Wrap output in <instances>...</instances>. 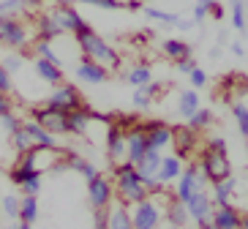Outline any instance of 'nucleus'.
Wrapping results in <instances>:
<instances>
[{"mask_svg":"<svg viewBox=\"0 0 248 229\" xmlns=\"http://www.w3.org/2000/svg\"><path fill=\"white\" fill-rule=\"evenodd\" d=\"M112 180H115V199L123 202V205H128V207L150 197L147 185L142 183L137 167H134L131 161L115 164V167H112Z\"/></svg>","mask_w":248,"mask_h":229,"instance_id":"1","label":"nucleus"},{"mask_svg":"<svg viewBox=\"0 0 248 229\" xmlns=\"http://www.w3.org/2000/svg\"><path fill=\"white\" fill-rule=\"evenodd\" d=\"M77 44H79L82 55H88V58L98 60V63H101V66H107L109 71L120 68V63H123V60H120V52H117L104 36H98L90 25H88V28H82L79 33H77Z\"/></svg>","mask_w":248,"mask_h":229,"instance_id":"2","label":"nucleus"},{"mask_svg":"<svg viewBox=\"0 0 248 229\" xmlns=\"http://www.w3.org/2000/svg\"><path fill=\"white\" fill-rule=\"evenodd\" d=\"M207 178H204V172H202V167H199V161L197 164H191V167H186L183 169V175L175 180V199H180V202H188L194 194H199V191H207Z\"/></svg>","mask_w":248,"mask_h":229,"instance_id":"3","label":"nucleus"},{"mask_svg":"<svg viewBox=\"0 0 248 229\" xmlns=\"http://www.w3.org/2000/svg\"><path fill=\"white\" fill-rule=\"evenodd\" d=\"M33 38H30V28L16 19V16L6 14L0 16V44L8 46V49H25Z\"/></svg>","mask_w":248,"mask_h":229,"instance_id":"4","label":"nucleus"},{"mask_svg":"<svg viewBox=\"0 0 248 229\" xmlns=\"http://www.w3.org/2000/svg\"><path fill=\"white\" fill-rule=\"evenodd\" d=\"M199 167H202L207 183H218V180L232 178V161H229L226 153H216V150L204 148L202 155H199Z\"/></svg>","mask_w":248,"mask_h":229,"instance_id":"5","label":"nucleus"},{"mask_svg":"<svg viewBox=\"0 0 248 229\" xmlns=\"http://www.w3.org/2000/svg\"><path fill=\"white\" fill-rule=\"evenodd\" d=\"M8 178H11V183H14L22 194H38V191H41V172H38L36 167L25 158V155L14 164V167H11Z\"/></svg>","mask_w":248,"mask_h":229,"instance_id":"6","label":"nucleus"},{"mask_svg":"<svg viewBox=\"0 0 248 229\" xmlns=\"http://www.w3.org/2000/svg\"><path fill=\"white\" fill-rule=\"evenodd\" d=\"M137 172L139 178H142V183L147 185V191L150 194H164V183H161L158 178V169H161V150H147L142 158H139L137 164Z\"/></svg>","mask_w":248,"mask_h":229,"instance_id":"7","label":"nucleus"},{"mask_svg":"<svg viewBox=\"0 0 248 229\" xmlns=\"http://www.w3.org/2000/svg\"><path fill=\"white\" fill-rule=\"evenodd\" d=\"M44 104L49 107V109L66 112V115H68V112H74V109H82V107H85V101H82V96H79V90L74 88V85H68V82L55 85Z\"/></svg>","mask_w":248,"mask_h":229,"instance_id":"8","label":"nucleus"},{"mask_svg":"<svg viewBox=\"0 0 248 229\" xmlns=\"http://www.w3.org/2000/svg\"><path fill=\"white\" fill-rule=\"evenodd\" d=\"M131 210V221H134V229H158L161 227V218H164V210L155 199H142L137 205L128 207Z\"/></svg>","mask_w":248,"mask_h":229,"instance_id":"9","label":"nucleus"},{"mask_svg":"<svg viewBox=\"0 0 248 229\" xmlns=\"http://www.w3.org/2000/svg\"><path fill=\"white\" fill-rule=\"evenodd\" d=\"M88 199L93 210H101V207H109L115 199V180H109L107 175H95L93 180H88Z\"/></svg>","mask_w":248,"mask_h":229,"instance_id":"10","label":"nucleus"},{"mask_svg":"<svg viewBox=\"0 0 248 229\" xmlns=\"http://www.w3.org/2000/svg\"><path fill=\"white\" fill-rule=\"evenodd\" d=\"M25 158H28L33 167H36L41 175H44V169H55L60 172L63 167H66V161H63V153H60L58 148H38V145H33V148L28 150V153H22Z\"/></svg>","mask_w":248,"mask_h":229,"instance_id":"11","label":"nucleus"},{"mask_svg":"<svg viewBox=\"0 0 248 229\" xmlns=\"http://www.w3.org/2000/svg\"><path fill=\"white\" fill-rule=\"evenodd\" d=\"M109 68L101 66L98 60L88 58V55H82L79 63H77V79L85 82V85H104V82H109Z\"/></svg>","mask_w":248,"mask_h":229,"instance_id":"12","label":"nucleus"},{"mask_svg":"<svg viewBox=\"0 0 248 229\" xmlns=\"http://www.w3.org/2000/svg\"><path fill=\"white\" fill-rule=\"evenodd\" d=\"M139 126L145 128L150 150L172 148V134H175V128L169 126V123H164V120H147V123H139Z\"/></svg>","mask_w":248,"mask_h":229,"instance_id":"13","label":"nucleus"},{"mask_svg":"<svg viewBox=\"0 0 248 229\" xmlns=\"http://www.w3.org/2000/svg\"><path fill=\"white\" fill-rule=\"evenodd\" d=\"M107 155H109V164H123L128 161V142H125V131L117 123L107 126Z\"/></svg>","mask_w":248,"mask_h":229,"instance_id":"14","label":"nucleus"},{"mask_svg":"<svg viewBox=\"0 0 248 229\" xmlns=\"http://www.w3.org/2000/svg\"><path fill=\"white\" fill-rule=\"evenodd\" d=\"M33 120H38L41 126L49 134L60 137V134H68V115L58 109H49V107H36L33 109Z\"/></svg>","mask_w":248,"mask_h":229,"instance_id":"15","label":"nucleus"},{"mask_svg":"<svg viewBox=\"0 0 248 229\" xmlns=\"http://www.w3.org/2000/svg\"><path fill=\"white\" fill-rule=\"evenodd\" d=\"M52 16H55V22L60 25V30H63V33H71V36H77L82 28H88L85 16L77 11V6H55L52 8Z\"/></svg>","mask_w":248,"mask_h":229,"instance_id":"16","label":"nucleus"},{"mask_svg":"<svg viewBox=\"0 0 248 229\" xmlns=\"http://www.w3.org/2000/svg\"><path fill=\"white\" fill-rule=\"evenodd\" d=\"M213 199H210V194L207 191H199V194H194L188 202H186V210H188V218L194 224H207L210 221V215H213Z\"/></svg>","mask_w":248,"mask_h":229,"instance_id":"17","label":"nucleus"},{"mask_svg":"<svg viewBox=\"0 0 248 229\" xmlns=\"http://www.w3.org/2000/svg\"><path fill=\"white\" fill-rule=\"evenodd\" d=\"M210 224L216 229H243V213L229 202V205H216L210 215Z\"/></svg>","mask_w":248,"mask_h":229,"instance_id":"18","label":"nucleus"},{"mask_svg":"<svg viewBox=\"0 0 248 229\" xmlns=\"http://www.w3.org/2000/svg\"><path fill=\"white\" fill-rule=\"evenodd\" d=\"M33 71H36V76L41 82H46L49 88H55V85H60V82H66V71H63V66L52 63V60L33 58Z\"/></svg>","mask_w":248,"mask_h":229,"instance_id":"19","label":"nucleus"},{"mask_svg":"<svg viewBox=\"0 0 248 229\" xmlns=\"http://www.w3.org/2000/svg\"><path fill=\"white\" fill-rule=\"evenodd\" d=\"M125 142H128V161L131 164H137L142 155L150 150V145H147V134H145V128L139 126H131V128H125Z\"/></svg>","mask_w":248,"mask_h":229,"instance_id":"20","label":"nucleus"},{"mask_svg":"<svg viewBox=\"0 0 248 229\" xmlns=\"http://www.w3.org/2000/svg\"><path fill=\"white\" fill-rule=\"evenodd\" d=\"M183 169H186V164H183V158L177 153H167V155H161V169H158V178L164 185L169 183H175L177 178L183 175Z\"/></svg>","mask_w":248,"mask_h":229,"instance_id":"21","label":"nucleus"},{"mask_svg":"<svg viewBox=\"0 0 248 229\" xmlns=\"http://www.w3.org/2000/svg\"><path fill=\"white\" fill-rule=\"evenodd\" d=\"M172 145H175V153L186 161V158L194 153V148H197V131H191L188 126L175 128V134H172Z\"/></svg>","mask_w":248,"mask_h":229,"instance_id":"22","label":"nucleus"},{"mask_svg":"<svg viewBox=\"0 0 248 229\" xmlns=\"http://www.w3.org/2000/svg\"><path fill=\"white\" fill-rule=\"evenodd\" d=\"M22 128L28 131V137L33 139V145H38V148H58V137L46 131L38 120H22Z\"/></svg>","mask_w":248,"mask_h":229,"instance_id":"23","label":"nucleus"},{"mask_svg":"<svg viewBox=\"0 0 248 229\" xmlns=\"http://www.w3.org/2000/svg\"><path fill=\"white\" fill-rule=\"evenodd\" d=\"M161 93V85L158 82H147V85H142V88H134V109H150L153 107V101L158 98Z\"/></svg>","mask_w":248,"mask_h":229,"instance_id":"24","label":"nucleus"},{"mask_svg":"<svg viewBox=\"0 0 248 229\" xmlns=\"http://www.w3.org/2000/svg\"><path fill=\"white\" fill-rule=\"evenodd\" d=\"M90 118H93V109H88V107L68 112V134L71 137H85L90 131Z\"/></svg>","mask_w":248,"mask_h":229,"instance_id":"25","label":"nucleus"},{"mask_svg":"<svg viewBox=\"0 0 248 229\" xmlns=\"http://www.w3.org/2000/svg\"><path fill=\"white\" fill-rule=\"evenodd\" d=\"M234 188H237V180L232 178H226V180H218V183H210V199L213 205H229L234 197Z\"/></svg>","mask_w":248,"mask_h":229,"instance_id":"26","label":"nucleus"},{"mask_svg":"<svg viewBox=\"0 0 248 229\" xmlns=\"http://www.w3.org/2000/svg\"><path fill=\"white\" fill-rule=\"evenodd\" d=\"M36 33H38V38H46V41H55L58 36H63V30L55 22L52 11H44V14L36 16Z\"/></svg>","mask_w":248,"mask_h":229,"instance_id":"27","label":"nucleus"},{"mask_svg":"<svg viewBox=\"0 0 248 229\" xmlns=\"http://www.w3.org/2000/svg\"><path fill=\"white\" fill-rule=\"evenodd\" d=\"M161 52L167 55L169 60H183V58H191V44L183 41V38H164L161 41Z\"/></svg>","mask_w":248,"mask_h":229,"instance_id":"28","label":"nucleus"},{"mask_svg":"<svg viewBox=\"0 0 248 229\" xmlns=\"http://www.w3.org/2000/svg\"><path fill=\"white\" fill-rule=\"evenodd\" d=\"M107 229H134L128 205H123V202L109 205V227H107Z\"/></svg>","mask_w":248,"mask_h":229,"instance_id":"29","label":"nucleus"},{"mask_svg":"<svg viewBox=\"0 0 248 229\" xmlns=\"http://www.w3.org/2000/svg\"><path fill=\"white\" fill-rule=\"evenodd\" d=\"M197 109H199V93H197V90H194V88L180 90V93H177V115L188 120Z\"/></svg>","mask_w":248,"mask_h":229,"instance_id":"30","label":"nucleus"},{"mask_svg":"<svg viewBox=\"0 0 248 229\" xmlns=\"http://www.w3.org/2000/svg\"><path fill=\"white\" fill-rule=\"evenodd\" d=\"M63 161H66V167H71V169L79 172L85 180H93L95 175H98V167H95L93 161H88V158L77 155V153H66V155H63Z\"/></svg>","mask_w":248,"mask_h":229,"instance_id":"31","label":"nucleus"},{"mask_svg":"<svg viewBox=\"0 0 248 229\" xmlns=\"http://www.w3.org/2000/svg\"><path fill=\"white\" fill-rule=\"evenodd\" d=\"M150 79H153V66H150V63H137V66H131L125 71V82H128L131 88H142V85H147Z\"/></svg>","mask_w":248,"mask_h":229,"instance_id":"32","label":"nucleus"},{"mask_svg":"<svg viewBox=\"0 0 248 229\" xmlns=\"http://www.w3.org/2000/svg\"><path fill=\"white\" fill-rule=\"evenodd\" d=\"M164 215H167V221L169 224H175V227H186V224L191 221L188 218V210H186V202H180V199H169V205H167V210H164Z\"/></svg>","mask_w":248,"mask_h":229,"instance_id":"33","label":"nucleus"},{"mask_svg":"<svg viewBox=\"0 0 248 229\" xmlns=\"http://www.w3.org/2000/svg\"><path fill=\"white\" fill-rule=\"evenodd\" d=\"M142 11H145L147 19H153L158 25H167V28H177L180 25V16L172 14V11H164V8H155V6H145Z\"/></svg>","mask_w":248,"mask_h":229,"instance_id":"34","label":"nucleus"},{"mask_svg":"<svg viewBox=\"0 0 248 229\" xmlns=\"http://www.w3.org/2000/svg\"><path fill=\"white\" fill-rule=\"evenodd\" d=\"M38 218V199L36 194H22V202H19V221L33 224Z\"/></svg>","mask_w":248,"mask_h":229,"instance_id":"35","label":"nucleus"},{"mask_svg":"<svg viewBox=\"0 0 248 229\" xmlns=\"http://www.w3.org/2000/svg\"><path fill=\"white\" fill-rule=\"evenodd\" d=\"M186 126L191 128V131H204V128H210L213 126V112L210 109H204V107H199L194 115H191L188 120H186Z\"/></svg>","mask_w":248,"mask_h":229,"instance_id":"36","label":"nucleus"},{"mask_svg":"<svg viewBox=\"0 0 248 229\" xmlns=\"http://www.w3.org/2000/svg\"><path fill=\"white\" fill-rule=\"evenodd\" d=\"M229 8H232V28L237 33H246L248 19H246V3L243 0H229Z\"/></svg>","mask_w":248,"mask_h":229,"instance_id":"37","label":"nucleus"},{"mask_svg":"<svg viewBox=\"0 0 248 229\" xmlns=\"http://www.w3.org/2000/svg\"><path fill=\"white\" fill-rule=\"evenodd\" d=\"M19 202H22V197L6 194V197L0 199V213H3V218H16V221H19Z\"/></svg>","mask_w":248,"mask_h":229,"instance_id":"38","label":"nucleus"},{"mask_svg":"<svg viewBox=\"0 0 248 229\" xmlns=\"http://www.w3.org/2000/svg\"><path fill=\"white\" fill-rule=\"evenodd\" d=\"M33 49H36V58H44V60H52V63L63 66L60 55L52 49V41H46V38H36V41H33Z\"/></svg>","mask_w":248,"mask_h":229,"instance_id":"39","label":"nucleus"},{"mask_svg":"<svg viewBox=\"0 0 248 229\" xmlns=\"http://www.w3.org/2000/svg\"><path fill=\"white\" fill-rule=\"evenodd\" d=\"M232 118L237 123V128H240L243 139H248V107L246 104H232Z\"/></svg>","mask_w":248,"mask_h":229,"instance_id":"40","label":"nucleus"},{"mask_svg":"<svg viewBox=\"0 0 248 229\" xmlns=\"http://www.w3.org/2000/svg\"><path fill=\"white\" fill-rule=\"evenodd\" d=\"M11 145H14L16 153H28V150L33 148V139H30L28 131H25V128L19 126L16 131H11Z\"/></svg>","mask_w":248,"mask_h":229,"instance_id":"41","label":"nucleus"},{"mask_svg":"<svg viewBox=\"0 0 248 229\" xmlns=\"http://www.w3.org/2000/svg\"><path fill=\"white\" fill-rule=\"evenodd\" d=\"M0 63H3V66H6V71H11V74H16V71L22 68V58L16 55V49L8 52V55H3V58H0Z\"/></svg>","mask_w":248,"mask_h":229,"instance_id":"42","label":"nucleus"},{"mask_svg":"<svg viewBox=\"0 0 248 229\" xmlns=\"http://www.w3.org/2000/svg\"><path fill=\"white\" fill-rule=\"evenodd\" d=\"M0 126H3L8 134H11V131H16V128L22 126V120L16 118L14 109H11V112H6V115H0Z\"/></svg>","mask_w":248,"mask_h":229,"instance_id":"43","label":"nucleus"},{"mask_svg":"<svg viewBox=\"0 0 248 229\" xmlns=\"http://www.w3.org/2000/svg\"><path fill=\"white\" fill-rule=\"evenodd\" d=\"M109 227V207L93 210V229H107Z\"/></svg>","mask_w":248,"mask_h":229,"instance_id":"44","label":"nucleus"},{"mask_svg":"<svg viewBox=\"0 0 248 229\" xmlns=\"http://www.w3.org/2000/svg\"><path fill=\"white\" fill-rule=\"evenodd\" d=\"M14 90V79H11V71H6V66L0 63V93H8L11 96Z\"/></svg>","mask_w":248,"mask_h":229,"instance_id":"45","label":"nucleus"},{"mask_svg":"<svg viewBox=\"0 0 248 229\" xmlns=\"http://www.w3.org/2000/svg\"><path fill=\"white\" fill-rule=\"evenodd\" d=\"M188 79H191V88H194V90H202L204 85H207V74H204V71H202L199 66L188 74Z\"/></svg>","mask_w":248,"mask_h":229,"instance_id":"46","label":"nucleus"},{"mask_svg":"<svg viewBox=\"0 0 248 229\" xmlns=\"http://www.w3.org/2000/svg\"><path fill=\"white\" fill-rule=\"evenodd\" d=\"M207 150H216V153H226V139L224 137H213V139H207V145H204Z\"/></svg>","mask_w":248,"mask_h":229,"instance_id":"47","label":"nucleus"},{"mask_svg":"<svg viewBox=\"0 0 248 229\" xmlns=\"http://www.w3.org/2000/svg\"><path fill=\"white\" fill-rule=\"evenodd\" d=\"M194 68H197V60H194V58H183V60H177V71H180V74L188 76L191 71H194Z\"/></svg>","mask_w":248,"mask_h":229,"instance_id":"48","label":"nucleus"},{"mask_svg":"<svg viewBox=\"0 0 248 229\" xmlns=\"http://www.w3.org/2000/svg\"><path fill=\"white\" fill-rule=\"evenodd\" d=\"M207 14H210V8L202 6V3H197V6H194V25L204 22V19H207Z\"/></svg>","mask_w":248,"mask_h":229,"instance_id":"49","label":"nucleus"},{"mask_svg":"<svg viewBox=\"0 0 248 229\" xmlns=\"http://www.w3.org/2000/svg\"><path fill=\"white\" fill-rule=\"evenodd\" d=\"M14 109V101H11V96L8 93H0V115H6V112Z\"/></svg>","mask_w":248,"mask_h":229,"instance_id":"50","label":"nucleus"},{"mask_svg":"<svg viewBox=\"0 0 248 229\" xmlns=\"http://www.w3.org/2000/svg\"><path fill=\"white\" fill-rule=\"evenodd\" d=\"M210 14H213V19H224V16H226L224 6H221L218 0H216V3H213V8H210Z\"/></svg>","mask_w":248,"mask_h":229,"instance_id":"51","label":"nucleus"},{"mask_svg":"<svg viewBox=\"0 0 248 229\" xmlns=\"http://www.w3.org/2000/svg\"><path fill=\"white\" fill-rule=\"evenodd\" d=\"M90 6V0H55V6Z\"/></svg>","mask_w":248,"mask_h":229,"instance_id":"52","label":"nucleus"},{"mask_svg":"<svg viewBox=\"0 0 248 229\" xmlns=\"http://www.w3.org/2000/svg\"><path fill=\"white\" fill-rule=\"evenodd\" d=\"M232 55H237V58H243V55H246V46H243L240 41H234V44H232Z\"/></svg>","mask_w":248,"mask_h":229,"instance_id":"53","label":"nucleus"},{"mask_svg":"<svg viewBox=\"0 0 248 229\" xmlns=\"http://www.w3.org/2000/svg\"><path fill=\"white\" fill-rule=\"evenodd\" d=\"M22 3H25V8H38L44 0H22Z\"/></svg>","mask_w":248,"mask_h":229,"instance_id":"54","label":"nucleus"},{"mask_svg":"<svg viewBox=\"0 0 248 229\" xmlns=\"http://www.w3.org/2000/svg\"><path fill=\"white\" fill-rule=\"evenodd\" d=\"M177 28H180V30H191V28H194V22H183V19H180V25H177Z\"/></svg>","mask_w":248,"mask_h":229,"instance_id":"55","label":"nucleus"},{"mask_svg":"<svg viewBox=\"0 0 248 229\" xmlns=\"http://www.w3.org/2000/svg\"><path fill=\"white\" fill-rule=\"evenodd\" d=\"M14 229H33V224H28V221H19Z\"/></svg>","mask_w":248,"mask_h":229,"instance_id":"56","label":"nucleus"},{"mask_svg":"<svg viewBox=\"0 0 248 229\" xmlns=\"http://www.w3.org/2000/svg\"><path fill=\"white\" fill-rule=\"evenodd\" d=\"M197 3H202V6H207V8H213V3H216V0H197Z\"/></svg>","mask_w":248,"mask_h":229,"instance_id":"57","label":"nucleus"},{"mask_svg":"<svg viewBox=\"0 0 248 229\" xmlns=\"http://www.w3.org/2000/svg\"><path fill=\"white\" fill-rule=\"evenodd\" d=\"M197 229H216V227H213V224L210 221H207V224H199V227Z\"/></svg>","mask_w":248,"mask_h":229,"instance_id":"58","label":"nucleus"},{"mask_svg":"<svg viewBox=\"0 0 248 229\" xmlns=\"http://www.w3.org/2000/svg\"><path fill=\"white\" fill-rule=\"evenodd\" d=\"M243 229H248V215H243Z\"/></svg>","mask_w":248,"mask_h":229,"instance_id":"59","label":"nucleus"},{"mask_svg":"<svg viewBox=\"0 0 248 229\" xmlns=\"http://www.w3.org/2000/svg\"><path fill=\"white\" fill-rule=\"evenodd\" d=\"M0 16H6V8H3V3H0Z\"/></svg>","mask_w":248,"mask_h":229,"instance_id":"60","label":"nucleus"},{"mask_svg":"<svg viewBox=\"0 0 248 229\" xmlns=\"http://www.w3.org/2000/svg\"><path fill=\"white\" fill-rule=\"evenodd\" d=\"M167 229H186V227H175V224H169V227Z\"/></svg>","mask_w":248,"mask_h":229,"instance_id":"61","label":"nucleus"}]
</instances>
